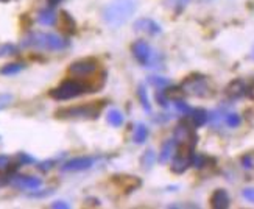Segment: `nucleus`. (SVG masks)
<instances>
[{
	"mask_svg": "<svg viewBox=\"0 0 254 209\" xmlns=\"http://www.w3.org/2000/svg\"><path fill=\"white\" fill-rule=\"evenodd\" d=\"M139 0H111L103 9V20L109 27L125 25L133 17Z\"/></svg>",
	"mask_w": 254,
	"mask_h": 209,
	"instance_id": "nucleus-1",
	"label": "nucleus"
},
{
	"mask_svg": "<svg viewBox=\"0 0 254 209\" xmlns=\"http://www.w3.org/2000/svg\"><path fill=\"white\" fill-rule=\"evenodd\" d=\"M22 47H31L39 50H50L58 52L69 47V41L66 38H61L55 33H41V31H31L22 39Z\"/></svg>",
	"mask_w": 254,
	"mask_h": 209,
	"instance_id": "nucleus-2",
	"label": "nucleus"
},
{
	"mask_svg": "<svg viewBox=\"0 0 254 209\" xmlns=\"http://www.w3.org/2000/svg\"><path fill=\"white\" fill-rule=\"evenodd\" d=\"M102 106L94 103L88 104H77V106H69V108H59L55 112L56 119H64V120H92L100 116Z\"/></svg>",
	"mask_w": 254,
	"mask_h": 209,
	"instance_id": "nucleus-3",
	"label": "nucleus"
},
{
	"mask_svg": "<svg viewBox=\"0 0 254 209\" xmlns=\"http://www.w3.org/2000/svg\"><path fill=\"white\" fill-rule=\"evenodd\" d=\"M86 92H92V88L88 85V83L80 81V80H66V81H62L59 86H56L55 89H51L49 92V96L51 99L62 102V100L77 99Z\"/></svg>",
	"mask_w": 254,
	"mask_h": 209,
	"instance_id": "nucleus-4",
	"label": "nucleus"
},
{
	"mask_svg": "<svg viewBox=\"0 0 254 209\" xmlns=\"http://www.w3.org/2000/svg\"><path fill=\"white\" fill-rule=\"evenodd\" d=\"M181 89L184 94L187 96H194V97H201V99H206L212 96V89L207 85V81L204 77L201 75H195V77H189L183 81Z\"/></svg>",
	"mask_w": 254,
	"mask_h": 209,
	"instance_id": "nucleus-5",
	"label": "nucleus"
},
{
	"mask_svg": "<svg viewBox=\"0 0 254 209\" xmlns=\"http://www.w3.org/2000/svg\"><path fill=\"white\" fill-rule=\"evenodd\" d=\"M97 66H99V62L94 58H84V59H78L75 62H72L67 72L72 77L81 78V77H88L94 74V72L97 70Z\"/></svg>",
	"mask_w": 254,
	"mask_h": 209,
	"instance_id": "nucleus-6",
	"label": "nucleus"
},
{
	"mask_svg": "<svg viewBox=\"0 0 254 209\" xmlns=\"http://www.w3.org/2000/svg\"><path fill=\"white\" fill-rule=\"evenodd\" d=\"M131 52L134 58L141 62L142 66L152 67L153 64V50L150 47V44L145 43V41H136V43L131 46Z\"/></svg>",
	"mask_w": 254,
	"mask_h": 209,
	"instance_id": "nucleus-7",
	"label": "nucleus"
},
{
	"mask_svg": "<svg viewBox=\"0 0 254 209\" xmlns=\"http://www.w3.org/2000/svg\"><path fill=\"white\" fill-rule=\"evenodd\" d=\"M194 149L192 147H183L181 152H178L173 155V161H172V170L175 173H183L186 172L190 165H192V156H194Z\"/></svg>",
	"mask_w": 254,
	"mask_h": 209,
	"instance_id": "nucleus-8",
	"label": "nucleus"
},
{
	"mask_svg": "<svg viewBox=\"0 0 254 209\" xmlns=\"http://www.w3.org/2000/svg\"><path fill=\"white\" fill-rule=\"evenodd\" d=\"M9 184H13L17 189H25V191H36L42 186V180L36 178V176H28V175H11L9 176Z\"/></svg>",
	"mask_w": 254,
	"mask_h": 209,
	"instance_id": "nucleus-9",
	"label": "nucleus"
},
{
	"mask_svg": "<svg viewBox=\"0 0 254 209\" xmlns=\"http://www.w3.org/2000/svg\"><path fill=\"white\" fill-rule=\"evenodd\" d=\"M173 139L176 141V144H183V147H195L197 145V133L194 131V128L187 127V125H179L175 130Z\"/></svg>",
	"mask_w": 254,
	"mask_h": 209,
	"instance_id": "nucleus-10",
	"label": "nucleus"
},
{
	"mask_svg": "<svg viewBox=\"0 0 254 209\" xmlns=\"http://www.w3.org/2000/svg\"><path fill=\"white\" fill-rule=\"evenodd\" d=\"M95 164V159L91 156H78V158H72L66 161L61 165L62 172H81V170H88Z\"/></svg>",
	"mask_w": 254,
	"mask_h": 209,
	"instance_id": "nucleus-11",
	"label": "nucleus"
},
{
	"mask_svg": "<svg viewBox=\"0 0 254 209\" xmlns=\"http://www.w3.org/2000/svg\"><path fill=\"white\" fill-rule=\"evenodd\" d=\"M134 30L136 31H141V33L145 35H150V36H156L161 33V27L157 22H154L153 19L150 17H141L137 19L134 22Z\"/></svg>",
	"mask_w": 254,
	"mask_h": 209,
	"instance_id": "nucleus-12",
	"label": "nucleus"
},
{
	"mask_svg": "<svg viewBox=\"0 0 254 209\" xmlns=\"http://www.w3.org/2000/svg\"><path fill=\"white\" fill-rule=\"evenodd\" d=\"M226 94L231 99H240L243 96L250 94V88L243 80H234L229 83V86L226 88Z\"/></svg>",
	"mask_w": 254,
	"mask_h": 209,
	"instance_id": "nucleus-13",
	"label": "nucleus"
},
{
	"mask_svg": "<svg viewBox=\"0 0 254 209\" xmlns=\"http://www.w3.org/2000/svg\"><path fill=\"white\" fill-rule=\"evenodd\" d=\"M229 195L225 189H217L210 197V206L215 209H225L229 206Z\"/></svg>",
	"mask_w": 254,
	"mask_h": 209,
	"instance_id": "nucleus-14",
	"label": "nucleus"
},
{
	"mask_svg": "<svg viewBox=\"0 0 254 209\" xmlns=\"http://www.w3.org/2000/svg\"><path fill=\"white\" fill-rule=\"evenodd\" d=\"M176 141L175 139H168L162 144L161 147V152H159V162H167L170 161V158L175 155V150H176Z\"/></svg>",
	"mask_w": 254,
	"mask_h": 209,
	"instance_id": "nucleus-15",
	"label": "nucleus"
},
{
	"mask_svg": "<svg viewBox=\"0 0 254 209\" xmlns=\"http://www.w3.org/2000/svg\"><path fill=\"white\" fill-rule=\"evenodd\" d=\"M189 116H190V119H192L194 127H203V125L209 119L207 111L203 109V108H195V109H192V111L189 112Z\"/></svg>",
	"mask_w": 254,
	"mask_h": 209,
	"instance_id": "nucleus-16",
	"label": "nucleus"
},
{
	"mask_svg": "<svg viewBox=\"0 0 254 209\" xmlns=\"http://www.w3.org/2000/svg\"><path fill=\"white\" fill-rule=\"evenodd\" d=\"M38 22L41 25H55L56 24V14L51 8L41 9L38 13Z\"/></svg>",
	"mask_w": 254,
	"mask_h": 209,
	"instance_id": "nucleus-17",
	"label": "nucleus"
},
{
	"mask_svg": "<svg viewBox=\"0 0 254 209\" xmlns=\"http://www.w3.org/2000/svg\"><path fill=\"white\" fill-rule=\"evenodd\" d=\"M148 127L144 123H137L136 125V130H134V134H133V139L136 144H144L147 139H148Z\"/></svg>",
	"mask_w": 254,
	"mask_h": 209,
	"instance_id": "nucleus-18",
	"label": "nucleus"
},
{
	"mask_svg": "<svg viewBox=\"0 0 254 209\" xmlns=\"http://www.w3.org/2000/svg\"><path fill=\"white\" fill-rule=\"evenodd\" d=\"M106 120L112 127H122L125 119H123V114L119 109H109L106 114Z\"/></svg>",
	"mask_w": 254,
	"mask_h": 209,
	"instance_id": "nucleus-19",
	"label": "nucleus"
},
{
	"mask_svg": "<svg viewBox=\"0 0 254 209\" xmlns=\"http://www.w3.org/2000/svg\"><path fill=\"white\" fill-rule=\"evenodd\" d=\"M24 69H25V64H22V62H11V64H6L0 69V74L2 75H16Z\"/></svg>",
	"mask_w": 254,
	"mask_h": 209,
	"instance_id": "nucleus-20",
	"label": "nucleus"
},
{
	"mask_svg": "<svg viewBox=\"0 0 254 209\" xmlns=\"http://www.w3.org/2000/svg\"><path fill=\"white\" fill-rule=\"evenodd\" d=\"M137 97H139V100H141L142 108L147 112H152V104H150V100H148V96H147L145 85H139V88H137Z\"/></svg>",
	"mask_w": 254,
	"mask_h": 209,
	"instance_id": "nucleus-21",
	"label": "nucleus"
},
{
	"mask_svg": "<svg viewBox=\"0 0 254 209\" xmlns=\"http://www.w3.org/2000/svg\"><path fill=\"white\" fill-rule=\"evenodd\" d=\"M17 53H19V49L14 44H9V43L0 44V58H3V56H14Z\"/></svg>",
	"mask_w": 254,
	"mask_h": 209,
	"instance_id": "nucleus-22",
	"label": "nucleus"
},
{
	"mask_svg": "<svg viewBox=\"0 0 254 209\" xmlns=\"http://www.w3.org/2000/svg\"><path fill=\"white\" fill-rule=\"evenodd\" d=\"M148 81H150L153 86H156L157 89H164L165 86H168L172 83L168 78H162V77H150Z\"/></svg>",
	"mask_w": 254,
	"mask_h": 209,
	"instance_id": "nucleus-23",
	"label": "nucleus"
},
{
	"mask_svg": "<svg viewBox=\"0 0 254 209\" xmlns=\"http://www.w3.org/2000/svg\"><path fill=\"white\" fill-rule=\"evenodd\" d=\"M154 159H156L154 152H153V150H148V152L142 156L141 162H142V165H144V167H147V169H150V167L153 165V162H154Z\"/></svg>",
	"mask_w": 254,
	"mask_h": 209,
	"instance_id": "nucleus-24",
	"label": "nucleus"
},
{
	"mask_svg": "<svg viewBox=\"0 0 254 209\" xmlns=\"http://www.w3.org/2000/svg\"><path fill=\"white\" fill-rule=\"evenodd\" d=\"M225 122H226L228 127H231V128H237L239 125H240V122H242V119H240L239 114H228L226 119H225Z\"/></svg>",
	"mask_w": 254,
	"mask_h": 209,
	"instance_id": "nucleus-25",
	"label": "nucleus"
},
{
	"mask_svg": "<svg viewBox=\"0 0 254 209\" xmlns=\"http://www.w3.org/2000/svg\"><path fill=\"white\" fill-rule=\"evenodd\" d=\"M156 100H157V103H159L162 108H167L168 106V102H170V99H168L167 94H165V89H157V92H156Z\"/></svg>",
	"mask_w": 254,
	"mask_h": 209,
	"instance_id": "nucleus-26",
	"label": "nucleus"
},
{
	"mask_svg": "<svg viewBox=\"0 0 254 209\" xmlns=\"http://www.w3.org/2000/svg\"><path fill=\"white\" fill-rule=\"evenodd\" d=\"M13 94H0V111L2 109H5V108H8L9 104L13 103Z\"/></svg>",
	"mask_w": 254,
	"mask_h": 209,
	"instance_id": "nucleus-27",
	"label": "nucleus"
},
{
	"mask_svg": "<svg viewBox=\"0 0 254 209\" xmlns=\"http://www.w3.org/2000/svg\"><path fill=\"white\" fill-rule=\"evenodd\" d=\"M206 164V156L204 155H195L192 156V165L197 167V169H201Z\"/></svg>",
	"mask_w": 254,
	"mask_h": 209,
	"instance_id": "nucleus-28",
	"label": "nucleus"
},
{
	"mask_svg": "<svg viewBox=\"0 0 254 209\" xmlns=\"http://www.w3.org/2000/svg\"><path fill=\"white\" fill-rule=\"evenodd\" d=\"M16 158H17V161L20 164H33V162H36V159L33 158V156H30L27 153H17Z\"/></svg>",
	"mask_w": 254,
	"mask_h": 209,
	"instance_id": "nucleus-29",
	"label": "nucleus"
},
{
	"mask_svg": "<svg viewBox=\"0 0 254 209\" xmlns=\"http://www.w3.org/2000/svg\"><path fill=\"white\" fill-rule=\"evenodd\" d=\"M175 106H176V109H178L179 112H183L184 116H187V114H189L190 111H192V108H190L187 103H184L183 100H176V102H175Z\"/></svg>",
	"mask_w": 254,
	"mask_h": 209,
	"instance_id": "nucleus-30",
	"label": "nucleus"
},
{
	"mask_svg": "<svg viewBox=\"0 0 254 209\" xmlns=\"http://www.w3.org/2000/svg\"><path fill=\"white\" fill-rule=\"evenodd\" d=\"M55 162H56V159H49V161H44V162H41L39 165H38V169L41 170V172H49L51 167L55 165Z\"/></svg>",
	"mask_w": 254,
	"mask_h": 209,
	"instance_id": "nucleus-31",
	"label": "nucleus"
},
{
	"mask_svg": "<svg viewBox=\"0 0 254 209\" xmlns=\"http://www.w3.org/2000/svg\"><path fill=\"white\" fill-rule=\"evenodd\" d=\"M242 164L245 169H253L254 167V159H253V156L251 155H245V156H242Z\"/></svg>",
	"mask_w": 254,
	"mask_h": 209,
	"instance_id": "nucleus-32",
	"label": "nucleus"
},
{
	"mask_svg": "<svg viewBox=\"0 0 254 209\" xmlns=\"http://www.w3.org/2000/svg\"><path fill=\"white\" fill-rule=\"evenodd\" d=\"M242 195H243V198H245V200L254 203V187H247V189H243Z\"/></svg>",
	"mask_w": 254,
	"mask_h": 209,
	"instance_id": "nucleus-33",
	"label": "nucleus"
},
{
	"mask_svg": "<svg viewBox=\"0 0 254 209\" xmlns=\"http://www.w3.org/2000/svg\"><path fill=\"white\" fill-rule=\"evenodd\" d=\"M50 208H59V209H69L70 205L66 203V202H62V200H58V202H53L50 205Z\"/></svg>",
	"mask_w": 254,
	"mask_h": 209,
	"instance_id": "nucleus-34",
	"label": "nucleus"
},
{
	"mask_svg": "<svg viewBox=\"0 0 254 209\" xmlns=\"http://www.w3.org/2000/svg\"><path fill=\"white\" fill-rule=\"evenodd\" d=\"M51 192H53V191L49 189L47 192H39V194H38V192H33V194H30V195H31V197H47V195H50Z\"/></svg>",
	"mask_w": 254,
	"mask_h": 209,
	"instance_id": "nucleus-35",
	"label": "nucleus"
},
{
	"mask_svg": "<svg viewBox=\"0 0 254 209\" xmlns=\"http://www.w3.org/2000/svg\"><path fill=\"white\" fill-rule=\"evenodd\" d=\"M62 2V0H49V5L50 6H56L58 3H61Z\"/></svg>",
	"mask_w": 254,
	"mask_h": 209,
	"instance_id": "nucleus-36",
	"label": "nucleus"
},
{
	"mask_svg": "<svg viewBox=\"0 0 254 209\" xmlns=\"http://www.w3.org/2000/svg\"><path fill=\"white\" fill-rule=\"evenodd\" d=\"M251 56H253V59H254V47H253V52H251Z\"/></svg>",
	"mask_w": 254,
	"mask_h": 209,
	"instance_id": "nucleus-37",
	"label": "nucleus"
},
{
	"mask_svg": "<svg viewBox=\"0 0 254 209\" xmlns=\"http://www.w3.org/2000/svg\"><path fill=\"white\" fill-rule=\"evenodd\" d=\"M0 2H2V3H6V2H9V0H0Z\"/></svg>",
	"mask_w": 254,
	"mask_h": 209,
	"instance_id": "nucleus-38",
	"label": "nucleus"
}]
</instances>
